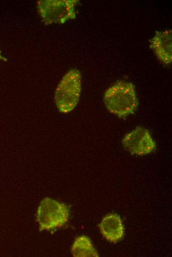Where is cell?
<instances>
[{"label":"cell","instance_id":"9","mask_svg":"<svg viewBox=\"0 0 172 257\" xmlns=\"http://www.w3.org/2000/svg\"><path fill=\"white\" fill-rule=\"evenodd\" d=\"M1 58V54H0V59Z\"/></svg>","mask_w":172,"mask_h":257},{"label":"cell","instance_id":"2","mask_svg":"<svg viewBox=\"0 0 172 257\" xmlns=\"http://www.w3.org/2000/svg\"><path fill=\"white\" fill-rule=\"evenodd\" d=\"M82 88L81 72L77 69L68 71L60 81L55 91L54 100L59 112L67 114L76 108Z\"/></svg>","mask_w":172,"mask_h":257},{"label":"cell","instance_id":"1","mask_svg":"<svg viewBox=\"0 0 172 257\" xmlns=\"http://www.w3.org/2000/svg\"><path fill=\"white\" fill-rule=\"evenodd\" d=\"M103 100L107 110L120 118L133 114L139 105L133 84L125 80L117 81L109 86L104 92Z\"/></svg>","mask_w":172,"mask_h":257},{"label":"cell","instance_id":"6","mask_svg":"<svg viewBox=\"0 0 172 257\" xmlns=\"http://www.w3.org/2000/svg\"><path fill=\"white\" fill-rule=\"evenodd\" d=\"M150 47L161 62L171 65L172 61V30L157 31L150 40Z\"/></svg>","mask_w":172,"mask_h":257},{"label":"cell","instance_id":"4","mask_svg":"<svg viewBox=\"0 0 172 257\" xmlns=\"http://www.w3.org/2000/svg\"><path fill=\"white\" fill-rule=\"evenodd\" d=\"M78 0H40L37 8L42 22L45 25L63 24L76 18Z\"/></svg>","mask_w":172,"mask_h":257},{"label":"cell","instance_id":"7","mask_svg":"<svg viewBox=\"0 0 172 257\" xmlns=\"http://www.w3.org/2000/svg\"><path fill=\"white\" fill-rule=\"evenodd\" d=\"M99 226L102 236L111 243H116L124 237L125 228L123 222L117 214H107L102 219Z\"/></svg>","mask_w":172,"mask_h":257},{"label":"cell","instance_id":"3","mask_svg":"<svg viewBox=\"0 0 172 257\" xmlns=\"http://www.w3.org/2000/svg\"><path fill=\"white\" fill-rule=\"evenodd\" d=\"M69 217V209L65 204L48 197L41 201L36 212V220L41 231L59 229L68 222Z\"/></svg>","mask_w":172,"mask_h":257},{"label":"cell","instance_id":"8","mask_svg":"<svg viewBox=\"0 0 172 257\" xmlns=\"http://www.w3.org/2000/svg\"><path fill=\"white\" fill-rule=\"evenodd\" d=\"M71 253L74 257H97L99 254L91 240L83 235L76 237L71 247Z\"/></svg>","mask_w":172,"mask_h":257},{"label":"cell","instance_id":"5","mask_svg":"<svg viewBox=\"0 0 172 257\" xmlns=\"http://www.w3.org/2000/svg\"><path fill=\"white\" fill-rule=\"evenodd\" d=\"M122 142L126 150L132 155H146L156 149V143L149 131L142 127H136L126 134Z\"/></svg>","mask_w":172,"mask_h":257}]
</instances>
